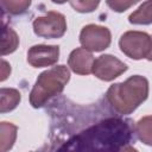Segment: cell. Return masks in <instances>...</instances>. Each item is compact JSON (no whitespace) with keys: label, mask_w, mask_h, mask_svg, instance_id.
<instances>
[{"label":"cell","mask_w":152,"mask_h":152,"mask_svg":"<svg viewBox=\"0 0 152 152\" xmlns=\"http://www.w3.org/2000/svg\"><path fill=\"white\" fill-rule=\"evenodd\" d=\"M148 96V81L140 75H133L124 82L112 84L106 99L109 106L119 114L133 113Z\"/></svg>","instance_id":"obj_1"},{"label":"cell","mask_w":152,"mask_h":152,"mask_svg":"<svg viewBox=\"0 0 152 152\" xmlns=\"http://www.w3.org/2000/svg\"><path fill=\"white\" fill-rule=\"evenodd\" d=\"M70 80V70L65 65H56L43 71L30 93V103L33 108L43 107L51 97L61 94Z\"/></svg>","instance_id":"obj_2"},{"label":"cell","mask_w":152,"mask_h":152,"mask_svg":"<svg viewBox=\"0 0 152 152\" xmlns=\"http://www.w3.org/2000/svg\"><path fill=\"white\" fill-rule=\"evenodd\" d=\"M119 48L132 59L147 58L152 48L151 36L142 31H127L119 39Z\"/></svg>","instance_id":"obj_3"},{"label":"cell","mask_w":152,"mask_h":152,"mask_svg":"<svg viewBox=\"0 0 152 152\" xmlns=\"http://www.w3.org/2000/svg\"><path fill=\"white\" fill-rule=\"evenodd\" d=\"M33 32L42 38H61L66 32L65 17L56 11H49L45 15L37 17L33 20Z\"/></svg>","instance_id":"obj_4"},{"label":"cell","mask_w":152,"mask_h":152,"mask_svg":"<svg viewBox=\"0 0 152 152\" xmlns=\"http://www.w3.org/2000/svg\"><path fill=\"white\" fill-rule=\"evenodd\" d=\"M112 42V33L106 26L88 24L83 26L80 33V43L82 48L90 52H100L106 50Z\"/></svg>","instance_id":"obj_5"},{"label":"cell","mask_w":152,"mask_h":152,"mask_svg":"<svg viewBox=\"0 0 152 152\" xmlns=\"http://www.w3.org/2000/svg\"><path fill=\"white\" fill-rule=\"evenodd\" d=\"M127 65L113 55H101L94 62L93 74L99 80L110 82L127 70Z\"/></svg>","instance_id":"obj_6"},{"label":"cell","mask_w":152,"mask_h":152,"mask_svg":"<svg viewBox=\"0 0 152 152\" xmlns=\"http://www.w3.org/2000/svg\"><path fill=\"white\" fill-rule=\"evenodd\" d=\"M59 58L58 45H33L27 51V63L33 68L51 66L57 63Z\"/></svg>","instance_id":"obj_7"},{"label":"cell","mask_w":152,"mask_h":152,"mask_svg":"<svg viewBox=\"0 0 152 152\" xmlns=\"http://www.w3.org/2000/svg\"><path fill=\"white\" fill-rule=\"evenodd\" d=\"M95 58L93 53L84 48H77L72 50L68 58L69 68L77 75H89L93 72Z\"/></svg>","instance_id":"obj_8"},{"label":"cell","mask_w":152,"mask_h":152,"mask_svg":"<svg viewBox=\"0 0 152 152\" xmlns=\"http://www.w3.org/2000/svg\"><path fill=\"white\" fill-rule=\"evenodd\" d=\"M21 100L20 91L14 88H1L0 90V113H7L17 108Z\"/></svg>","instance_id":"obj_9"},{"label":"cell","mask_w":152,"mask_h":152,"mask_svg":"<svg viewBox=\"0 0 152 152\" xmlns=\"http://www.w3.org/2000/svg\"><path fill=\"white\" fill-rule=\"evenodd\" d=\"M18 127L11 122L2 121L0 124V144H1V152H8L17 139Z\"/></svg>","instance_id":"obj_10"},{"label":"cell","mask_w":152,"mask_h":152,"mask_svg":"<svg viewBox=\"0 0 152 152\" xmlns=\"http://www.w3.org/2000/svg\"><path fill=\"white\" fill-rule=\"evenodd\" d=\"M128 21L134 25L152 24V1L142 2L133 13L129 14Z\"/></svg>","instance_id":"obj_11"},{"label":"cell","mask_w":152,"mask_h":152,"mask_svg":"<svg viewBox=\"0 0 152 152\" xmlns=\"http://www.w3.org/2000/svg\"><path fill=\"white\" fill-rule=\"evenodd\" d=\"M19 45V37L17 32L6 25H4L2 30V38H1V55L6 56L17 50Z\"/></svg>","instance_id":"obj_12"},{"label":"cell","mask_w":152,"mask_h":152,"mask_svg":"<svg viewBox=\"0 0 152 152\" xmlns=\"http://www.w3.org/2000/svg\"><path fill=\"white\" fill-rule=\"evenodd\" d=\"M135 132L138 139L148 146H152V115L142 116L135 124Z\"/></svg>","instance_id":"obj_13"},{"label":"cell","mask_w":152,"mask_h":152,"mask_svg":"<svg viewBox=\"0 0 152 152\" xmlns=\"http://www.w3.org/2000/svg\"><path fill=\"white\" fill-rule=\"evenodd\" d=\"M0 5L6 13L18 15L24 13L30 7L31 1L30 0H1Z\"/></svg>","instance_id":"obj_14"},{"label":"cell","mask_w":152,"mask_h":152,"mask_svg":"<svg viewBox=\"0 0 152 152\" xmlns=\"http://www.w3.org/2000/svg\"><path fill=\"white\" fill-rule=\"evenodd\" d=\"M72 8L77 12L81 13H88V12H93L97 6H99V1H70L69 2Z\"/></svg>","instance_id":"obj_15"},{"label":"cell","mask_w":152,"mask_h":152,"mask_svg":"<svg viewBox=\"0 0 152 152\" xmlns=\"http://www.w3.org/2000/svg\"><path fill=\"white\" fill-rule=\"evenodd\" d=\"M113 11L115 12H125L126 10H128L131 6H133L134 4H137L135 0H132V1H122V0H108L106 2Z\"/></svg>","instance_id":"obj_16"},{"label":"cell","mask_w":152,"mask_h":152,"mask_svg":"<svg viewBox=\"0 0 152 152\" xmlns=\"http://www.w3.org/2000/svg\"><path fill=\"white\" fill-rule=\"evenodd\" d=\"M11 74V65L5 61V59H1V77H0V81L4 82Z\"/></svg>","instance_id":"obj_17"},{"label":"cell","mask_w":152,"mask_h":152,"mask_svg":"<svg viewBox=\"0 0 152 152\" xmlns=\"http://www.w3.org/2000/svg\"><path fill=\"white\" fill-rule=\"evenodd\" d=\"M119 152H139V151H138V150H137L135 147L131 146V145H126V146L121 147Z\"/></svg>","instance_id":"obj_18"},{"label":"cell","mask_w":152,"mask_h":152,"mask_svg":"<svg viewBox=\"0 0 152 152\" xmlns=\"http://www.w3.org/2000/svg\"><path fill=\"white\" fill-rule=\"evenodd\" d=\"M151 39H152V36H151ZM147 59L152 62V48H151V51H150V55H148V57H147Z\"/></svg>","instance_id":"obj_19"}]
</instances>
